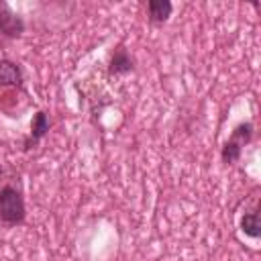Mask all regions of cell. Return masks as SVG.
<instances>
[{
  "label": "cell",
  "mask_w": 261,
  "mask_h": 261,
  "mask_svg": "<svg viewBox=\"0 0 261 261\" xmlns=\"http://www.w3.org/2000/svg\"><path fill=\"white\" fill-rule=\"evenodd\" d=\"M22 73L20 67L8 59H0V86H20Z\"/></svg>",
  "instance_id": "obj_4"
},
{
  "label": "cell",
  "mask_w": 261,
  "mask_h": 261,
  "mask_svg": "<svg viewBox=\"0 0 261 261\" xmlns=\"http://www.w3.org/2000/svg\"><path fill=\"white\" fill-rule=\"evenodd\" d=\"M133 69V59L130 55L126 53L124 47H118L110 59V73L114 75H120V73H128Z\"/></svg>",
  "instance_id": "obj_6"
},
{
  "label": "cell",
  "mask_w": 261,
  "mask_h": 261,
  "mask_svg": "<svg viewBox=\"0 0 261 261\" xmlns=\"http://www.w3.org/2000/svg\"><path fill=\"white\" fill-rule=\"evenodd\" d=\"M0 218L6 224H18L24 218V200L12 186H4L0 190Z\"/></svg>",
  "instance_id": "obj_1"
},
{
  "label": "cell",
  "mask_w": 261,
  "mask_h": 261,
  "mask_svg": "<svg viewBox=\"0 0 261 261\" xmlns=\"http://www.w3.org/2000/svg\"><path fill=\"white\" fill-rule=\"evenodd\" d=\"M251 135H253V124H251V122H243V124H239V126L232 130V137L226 141V145H224V149H222V161H224L226 165L239 161L243 147L251 141Z\"/></svg>",
  "instance_id": "obj_2"
},
{
  "label": "cell",
  "mask_w": 261,
  "mask_h": 261,
  "mask_svg": "<svg viewBox=\"0 0 261 261\" xmlns=\"http://www.w3.org/2000/svg\"><path fill=\"white\" fill-rule=\"evenodd\" d=\"M31 130H33V133H31V139L27 141V149H29L31 141H33V145H35L39 139H43V137L47 135V130H49V118H47V114H45V112H37V114H35Z\"/></svg>",
  "instance_id": "obj_7"
},
{
  "label": "cell",
  "mask_w": 261,
  "mask_h": 261,
  "mask_svg": "<svg viewBox=\"0 0 261 261\" xmlns=\"http://www.w3.org/2000/svg\"><path fill=\"white\" fill-rule=\"evenodd\" d=\"M241 228H243V232L247 234V237H251V239H257L259 234H261V220H259V212H249V214H245L243 218H241Z\"/></svg>",
  "instance_id": "obj_8"
},
{
  "label": "cell",
  "mask_w": 261,
  "mask_h": 261,
  "mask_svg": "<svg viewBox=\"0 0 261 261\" xmlns=\"http://www.w3.org/2000/svg\"><path fill=\"white\" fill-rule=\"evenodd\" d=\"M0 31L6 37H18L24 31V22L6 4H0Z\"/></svg>",
  "instance_id": "obj_3"
},
{
  "label": "cell",
  "mask_w": 261,
  "mask_h": 261,
  "mask_svg": "<svg viewBox=\"0 0 261 261\" xmlns=\"http://www.w3.org/2000/svg\"><path fill=\"white\" fill-rule=\"evenodd\" d=\"M173 6L169 0H149L147 2V12H149V20L151 22H163L169 18Z\"/></svg>",
  "instance_id": "obj_5"
}]
</instances>
